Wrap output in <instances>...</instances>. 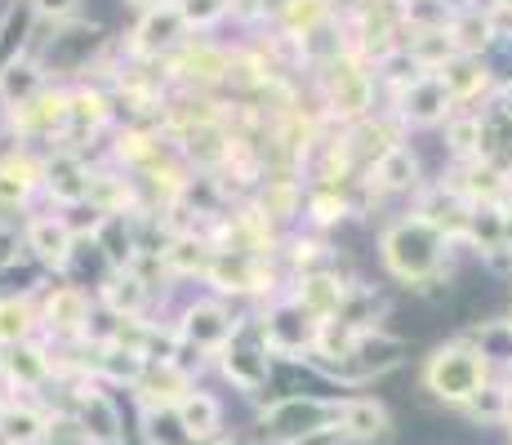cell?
Returning <instances> with one entry per match:
<instances>
[{"mask_svg":"<svg viewBox=\"0 0 512 445\" xmlns=\"http://www.w3.org/2000/svg\"><path fill=\"white\" fill-rule=\"evenodd\" d=\"M179 339L196 352H223L232 343V316L223 312L219 303H196V308H187V316H183Z\"/></svg>","mask_w":512,"mask_h":445,"instance_id":"8992f818","label":"cell"},{"mask_svg":"<svg viewBox=\"0 0 512 445\" xmlns=\"http://www.w3.org/2000/svg\"><path fill=\"white\" fill-rule=\"evenodd\" d=\"M348 285L339 281L334 272H308L303 276V285H299V308L303 312H312L317 321H334V316L343 312V303H348Z\"/></svg>","mask_w":512,"mask_h":445,"instance_id":"7c38bea8","label":"cell"},{"mask_svg":"<svg viewBox=\"0 0 512 445\" xmlns=\"http://www.w3.org/2000/svg\"><path fill=\"white\" fill-rule=\"evenodd\" d=\"M76 423L85 428V437L94 445H116L121 441V410L107 392L98 388H85L81 392V410H76Z\"/></svg>","mask_w":512,"mask_h":445,"instance_id":"8fae6325","label":"cell"},{"mask_svg":"<svg viewBox=\"0 0 512 445\" xmlns=\"http://www.w3.org/2000/svg\"><path fill=\"white\" fill-rule=\"evenodd\" d=\"M187 27H210L232 9V0H174Z\"/></svg>","mask_w":512,"mask_h":445,"instance_id":"d6a6232c","label":"cell"},{"mask_svg":"<svg viewBox=\"0 0 512 445\" xmlns=\"http://www.w3.org/2000/svg\"><path fill=\"white\" fill-rule=\"evenodd\" d=\"M508 112H512V89H508Z\"/></svg>","mask_w":512,"mask_h":445,"instance_id":"ab89813d","label":"cell"},{"mask_svg":"<svg viewBox=\"0 0 512 445\" xmlns=\"http://www.w3.org/2000/svg\"><path fill=\"white\" fill-rule=\"evenodd\" d=\"M508 423H512V414H508Z\"/></svg>","mask_w":512,"mask_h":445,"instance_id":"7bdbcfd3","label":"cell"},{"mask_svg":"<svg viewBox=\"0 0 512 445\" xmlns=\"http://www.w3.org/2000/svg\"><path fill=\"white\" fill-rule=\"evenodd\" d=\"M45 178V165L27 161V156H5L0 161V210H18L27 205L32 187Z\"/></svg>","mask_w":512,"mask_h":445,"instance_id":"e0dca14e","label":"cell"},{"mask_svg":"<svg viewBox=\"0 0 512 445\" xmlns=\"http://www.w3.org/2000/svg\"><path fill=\"white\" fill-rule=\"evenodd\" d=\"M334 419H339V405H330L321 397H281L272 410H263V428L281 445L308 437V432H317V428H330Z\"/></svg>","mask_w":512,"mask_h":445,"instance_id":"277c9868","label":"cell"},{"mask_svg":"<svg viewBox=\"0 0 512 445\" xmlns=\"http://www.w3.org/2000/svg\"><path fill=\"white\" fill-rule=\"evenodd\" d=\"M450 152L455 156H472V152H481V138H486V125L477 121V116H468V121H450Z\"/></svg>","mask_w":512,"mask_h":445,"instance_id":"836d02e7","label":"cell"},{"mask_svg":"<svg viewBox=\"0 0 512 445\" xmlns=\"http://www.w3.org/2000/svg\"><path fill=\"white\" fill-rule=\"evenodd\" d=\"M339 432L348 441H357V445H374V441H383L388 437V428H392V419H388V405L383 401H374V397H348V401H339Z\"/></svg>","mask_w":512,"mask_h":445,"instance_id":"52a82bcc","label":"cell"},{"mask_svg":"<svg viewBox=\"0 0 512 445\" xmlns=\"http://www.w3.org/2000/svg\"><path fill=\"white\" fill-rule=\"evenodd\" d=\"M508 392H512V383H508Z\"/></svg>","mask_w":512,"mask_h":445,"instance_id":"b9f144b4","label":"cell"},{"mask_svg":"<svg viewBox=\"0 0 512 445\" xmlns=\"http://www.w3.org/2000/svg\"><path fill=\"white\" fill-rule=\"evenodd\" d=\"M464 410H472V414H481V419H508L512 414V392L508 388H499V383H486V388L472 397Z\"/></svg>","mask_w":512,"mask_h":445,"instance_id":"1f68e13d","label":"cell"},{"mask_svg":"<svg viewBox=\"0 0 512 445\" xmlns=\"http://www.w3.org/2000/svg\"><path fill=\"white\" fill-rule=\"evenodd\" d=\"M49 432V419L41 410H32V405H5L0 410V437L9 445H36L45 441Z\"/></svg>","mask_w":512,"mask_h":445,"instance_id":"4316f807","label":"cell"},{"mask_svg":"<svg viewBox=\"0 0 512 445\" xmlns=\"http://www.w3.org/2000/svg\"><path fill=\"white\" fill-rule=\"evenodd\" d=\"M508 330H512V316H508Z\"/></svg>","mask_w":512,"mask_h":445,"instance_id":"60d3db41","label":"cell"},{"mask_svg":"<svg viewBox=\"0 0 512 445\" xmlns=\"http://www.w3.org/2000/svg\"><path fill=\"white\" fill-rule=\"evenodd\" d=\"M330 72H334L330 76V103H334V112H348V116L366 112V107H370V72H361L352 58L334 63Z\"/></svg>","mask_w":512,"mask_h":445,"instance_id":"5bb4252c","label":"cell"},{"mask_svg":"<svg viewBox=\"0 0 512 445\" xmlns=\"http://www.w3.org/2000/svg\"><path fill=\"white\" fill-rule=\"evenodd\" d=\"M499 250H512V210H504V241H499Z\"/></svg>","mask_w":512,"mask_h":445,"instance_id":"74e56055","label":"cell"},{"mask_svg":"<svg viewBox=\"0 0 512 445\" xmlns=\"http://www.w3.org/2000/svg\"><path fill=\"white\" fill-rule=\"evenodd\" d=\"M32 9L49 23H72L76 9H81V0H32Z\"/></svg>","mask_w":512,"mask_h":445,"instance_id":"e575fe53","label":"cell"},{"mask_svg":"<svg viewBox=\"0 0 512 445\" xmlns=\"http://www.w3.org/2000/svg\"><path fill=\"white\" fill-rule=\"evenodd\" d=\"M330 18V0H281V23L290 36H317L321 23Z\"/></svg>","mask_w":512,"mask_h":445,"instance_id":"83f0119b","label":"cell"},{"mask_svg":"<svg viewBox=\"0 0 512 445\" xmlns=\"http://www.w3.org/2000/svg\"><path fill=\"white\" fill-rule=\"evenodd\" d=\"M27 250L49 267H67L76 254V232L67 227V219H36L27 227Z\"/></svg>","mask_w":512,"mask_h":445,"instance_id":"4fadbf2b","label":"cell"},{"mask_svg":"<svg viewBox=\"0 0 512 445\" xmlns=\"http://www.w3.org/2000/svg\"><path fill=\"white\" fill-rule=\"evenodd\" d=\"M45 321L54 325L58 334H76V330H90V299H85L76 285H58L45 303Z\"/></svg>","mask_w":512,"mask_h":445,"instance_id":"d6986e66","label":"cell"},{"mask_svg":"<svg viewBox=\"0 0 512 445\" xmlns=\"http://www.w3.org/2000/svg\"><path fill=\"white\" fill-rule=\"evenodd\" d=\"M103 49V27L94 23H58V32L49 36V49H45V63L54 72H81L90 63V54Z\"/></svg>","mask_w":512,"mask_h":445,"instance_id":"5b68a950","label":"cell"},{"mask_svg":"<svg viewBox=\"0 0 512 445\" xmlns=\"http://www.w3.org/2000/svg\"><path fill=\"white\" fill-rule=\"evenodd\" d=\"M428 392H437L450 405H468L481 388L490 383V356L472 343H446L428 356V370H423Z\"/></svg>","mask_w":512,"mask_h":445,"instance_id":"7a4b0ae2","label":"cell"},{"mask_svg":"<svg viewBox=\"0 0 512 445\" xmlns=\"http://www.w3.org/2000/svg\"><path fill=\"white\" fill-rule=\"evenodd\" d=\"M285 445H352V441L339 432V423H330V428H317V432H308V437L285 441Z\"/></svg>","mask_w":512,"mask_h":445,"instance_id":"8d00e7d4","label":"cell"},{"mask_svg":"<svg viewBox=\"0 0 512 445\" xmlns=\"http://www.w3.org/2000/svg\"><path fill=\"white\" fill-rule=\"evenodd\" d=\"M174 423H179V432H183L187 441L205 445V441L219 437V428H223V405L214 401L210 392H187V397L174 405Z\"/></svg>","mask_w":512,"mask_h":445,"instance_id":"30bf717a","label":"cell"},{"mask_svg":"<svg viewBox=\"0 0 512 445\" xmlns=\"http://www.w3.org/2000/svg\"><path fill=\"white\" fill-rule=\"evenodd\" d=\"M32 334V303L27 299H0V348L27 343Z\"/></svg>","mask_w":512,"mask_h":445,"instance_id":"f546056e","label":"cell"},{"mask_svg":"<svg viewBox=\"0 0 512 445\" xmlns=\"http://www.w3.org/2000/svg\"><path fill=\"white\" fill-rule=\"evenodd\" d=\"M18 130L23 134H54L67 130V94H41L27 107H18Z\"/></svg>","mask_w":512,"mask_h":445,"instance_id":"603a6c76","label":"cell"},{"mask_svg":"<svg viewBox=\"0 0 512 445\" xmlns=\"http://www.w3.org/2000/svg\"><path fill=\"white\" fill-rule=\"evenodd\" d=\"M103 303L116 316H139L143 303H147V281L139 272H130V267H116L112 281L103 285Z\"/></svg>","mask_w":512,"mask_h":445,"instance_id":"d4e9b609","label":"cell"},{"mask_svg":"<svg viewBox=\"0 0 512 445\" xmlns=\"http://www.w3.org/2000/svg\"><path fill=\"white\" fill-rule=\"evenodd\" d=\"M147 365H152V361H147V352L130 348V343H103V348H98L94 370L103 374V379H112V383H134V388H139Z\"/></svg>","mask_w":512,"mask_h":445,"instance_id":"ffe728a7","label":"cell"},{"mask_svg":"<svg viewBox=\"0 0 512 445\" xmlns=\"http://www.w3.org/2000/svg\"><path fill=\"white\" fill-rule=\"evenodd\" d=\"M401 352H406V343L401 339H388V334H357V343H352V356H348V365H357L361 374H383V370H392V365L401 361Z\"/></svg>","mask_w":512,"mask_h":445,"instance_id":"ac0fdd59","label":"cell"},{"mask_svg":"<svg viewBox=\"0 0 512 445\" xmlns=\"http://www.w3.org/2000/svg\"><path fill=\"white\" fill-rule=\"evenodd\" d=\"M45 94V67L41 63H9L0 67V98H5L9 107H27L32 98Z\"/></svg>","mask_w":512,"mask_h":445,"instance_id":"7402d4cb","label":"cell"},{"mask_svg":"<svg viewBox=\"0 0 512 445\" xmlns=\"http://www.w3.org/2000/svg\"><path fill=\"white\" fill-rule=\"evenodd\" d=\"M0 370L18 383V388H36V383L49 379V356L32 343H14V348L0 352Z\"/></svg>","mask_w":512,"mask_h":445,"instance_id":"cb8c5ba5","label":"cell"},{"mask_svg":"<svg viewBox=\"0 0 512 445\" xmlns=\"http://www.w3.org/2000/svg\"><path fill=\"white\" fill-rule=\"evenodd\" d=\"M446 232H441L437 223H428L419 214V219H401L392 223L388 232H383V267H388L397 281L406 285H428L441 276V267H446Z\"/></svg>","mask_w":512,"mask_h":445,"instance_id":"6da1fadb","label":"cell"},{"mask_svg":"<svg viewBox=\"0 0 512 445\" xmlns=\"http://www.w3.org/2000/svg\"><path fill=\"white\" fill-rule=\"evenodd\" d=\"M219 356H223V374H228V379L241 392L268 388V379H272V352L263 348V343H236L232 339Z\"/></svg>","mask_w":512,"mask_h":445,"instance_id":"ba28073f","label":"cell"},{"mask_svg":"<svg viewBox=\"0 0 512 445\" xmlns=\"http://www.w3.org/2000/svg\"><path fill=\"white\" fill-rule=\"evenodd\" d=\"M450 107H455V98H450V89H446V81H441L437 72H419L415 81L401 89V112H406L410 121H419V125L441 121Z\"/></svg>","mask_w":512,"mask_h":445,"instance_id":"9c48e42d","label":"cell"},{"mask_svg":"<svg viewBox=\"0 0 512 445\" xmlns=\"http://www.w3.org/2000/svg\"><path fill=\"white\" fill-rule=\"evenodd\" d=\"M107 121V98L94 89L67 94V130H98Z\"/></svg>","mask_w":512,"mask_h":445,"instance_id":"f1b7e54d","label":"cell"},{"mask_svg":"<svg viewBox=\"0 0 512 445\" xmlns=\"http://www.w3.org/2000/svg\"><path fill=\"white\" fill-rule=\"evenodd\" d=\"M214 254H219V250H205L196 236H179V241L165 250V263H170L174 272H205V276H210Z\"/></svg>","mask_w":512,"mask_h":445,"instance_id":"4dcf8cb0","label":"cell"},{"mask_svg":"<svg viewBox=\"0 0 512 445\" xmlns=\"http://www.w3.org/2000/svg\"><path fill=\"white\" fill-rule=\"evenodd\" d=\"M437 76L446 81V89H450V98H455V103H464V98H472V94H481L486 81H490L477 54H455L446 67H437Z\"/></svg>","mask_w":512,"mask_h":445,"instance_id":"484cf974","label":"cell"},{"mask_svg":"<svg viewBox=\"0 0 512 445\" xmlns=\"http://www.w3.org/2000/svg\"><path fill=\"white\" fill-rule=\"evenodd\" d=\"M183 27H187V23H183L179 5H156V9H147L143 23H139V49H143V54H161V49H170L174 41H179Z\"/></svg>","mask_w":512,"mask_h":445,"instance_id":"44dd1931","label":"cell"},{"mask_svg":"<svg viewBox=\"0 0 512 445\" xmlns=\"http://www.w3.org/2000/svg\"><path fill=\"white\" fill-rule=\"evenodd\" d=\"M45 183H49V192L67 205H85L94 196V178L76 156H54V161L45 165Z\"/></svg>","mask_w":512,"mask_h":445,"instance_id":"9a60e30c","label":"cell"},{"mask_svg":"<svg viewBox=\"0 0 512 445\" xmlns=\"http://www.w3.org/2000/svg\"><path fill=\"white\" fill-rule=\"evenodd\" d=\"M130 5H134V9H143V14H147V9H156L161 0H130Z\"/></svg>","mask_w":512,"mask_h":445,"instance_id":"f35d334b","label":"cell"},{"mask_svg":"<svg viewBox=\"0 0 512 445\" xmlns=\"http://www.w3.org/2000/svg\"><path fill=\"white\" fill-rule=\"evenodd\" d=\"M321 325L312 312H303L299 303H281L263 316V348L272 356H299V352H317Z\"/></svg>","mask_w":512,"mask_h":445,"instance_id":"3957f363","label":"cell"},{"mask_svg":"<svg viewBox=\"0 0 512 445\" xmlns=\"http://www.w3.org/2000/svg\"><path fill=\"white\" fill-rule=\"evenodd\" d=\"M312 214H317V223H334L348 214V205H343V196L321 192V196H312Z\"/></svg>","mask_w":512,"mask_h":445,"instance_id":"d590c367","label":"cell"},{"mask_svg":"<svg viewBox=\"0 0 512 445\" xmlns=\"http://www.w3.org/2000/svg\"><path fill=\"white\" fill-rule=\"evenodd\" d=\"M370 183L383 187V192H406V187L419 183V161L410 147L392 143L379 161H370Z\"/></svg>","mask_w":512,"mask_h":445,"instance_id":"2e32d148","label":"cell"}]
</instances>
